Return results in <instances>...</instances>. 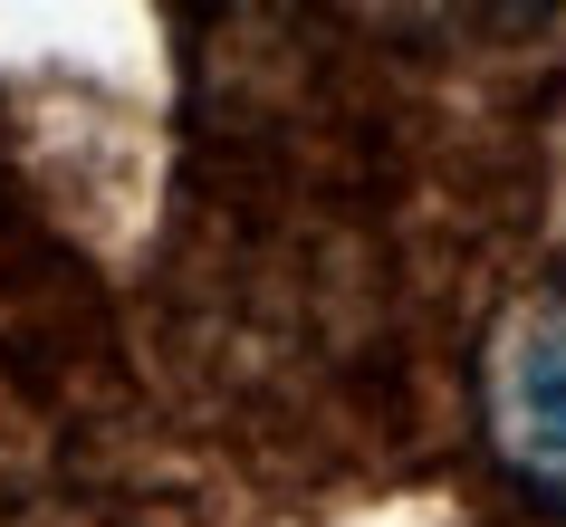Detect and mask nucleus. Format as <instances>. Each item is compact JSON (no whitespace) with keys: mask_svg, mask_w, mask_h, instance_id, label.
<instances>
[{"mask_svg":"<svg viewBox=\"0 0 566 527\" xmlns=\"http://www.w3.org/2000/svg\"><path fill=\"white\" fill-rule=\"evenodd\" d=\"M480 432L509 479L566 518V288L500 307L480 346Z\"/></svg>","mask_w":566,"mask_h":527,"instance_id":"obj_1","label":"nucleus"}]
</instances>
